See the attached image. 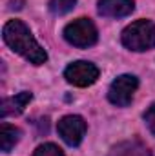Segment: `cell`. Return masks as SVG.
<instances>
[{"label":"cell","instance_id":"ba28073f","mask_svg":"<svg viewBox=\"0 0 155 156\" xmlns=\"http://www.w3.org/2000/svg\"><path fill=\"white\" fill-rule=\"evenodd\" d=\"M135 9L133 0H99V13L110 18H122L131 15Z\"/></svg>","mask_w":155,"mask_h":156},{"label":"cell","instance_id":"9c48e42d","mask_svg":"<svg viewBox=\"0 0 155 156\" xmlns=\"http://www.w3.org/2000/svg\"><path fill=\"white\" fill-rule=\"evenodd\" d=\"M108 156H152L150 149L139 140H128L115 145Z\"/></svg>","mask_w":155,"mask_h":156},{"label":"cell","instance_id":"30bf717a","mask_svg":"<svg viewBox=\"0 0 155 156\" xmlns=\"http://www.w3.org/2000/svg\"><path fill=\"white\" fill-rule=\"evenodd\" d=\"M20 129H17L15 125L9 123H2L0 125V149L2 153H9L20 140Z\"/></svg>","mask_w":155,"mask_h":156},{"label":"cell","instance_id":"6da1fadb","mask_svg":"<svg viewBox=\"0 0 155 156\" xmlns=\"http://www.w3.org/2000/svg\"><path fill=\"white\" fill-rule=\"evenodd\" d=\"M2 37H4V42L9 45V49H13L20 56H24L33 66H42L47 62V53L35 40L29 27L24 22H20V20L7 22L2 29Z\"/></svg>","mask_w":155,"mask_h":156},{"label":"cell","instance_id":"4fadbf2b","mask_svg":"<svg viewBox=\"0 0 155 156\" xmlns=\"http://www.w3.org/2000/svg\"><path fill=\"white\" fill-rule=\"evenodd\" d=\"M144 122H146L148 129L152 131V134H155V104H152V105L146 109V113H144Z\"/></svg>","mask_w":155,"mask_h":156},{"label":"cell","instance_id":"7a4b0ae2","mask_svg":"<svg viewBox=\"0 0 155 156\" xmlns=\"http://www.w3.org/2000/svg\"><path fill=\"white\" fill-rule=\"evenodd\" d=\"M120 40L130 51H150L155 47V24L152 20H137L122 31Z\"/></svg>","mask_w":155,"mask_h":156},{"label":"cell","instance_id":"3957f363","mask_svg":"<svg viewBox=\"0 0 155 156\" xmlns=\"http://www.w3.org/2000/svg\"><path fill=\"white\" fill-rule=\"evenodd\" d=\"M64 38L68 44H71L75 47L86 49V47H91L97 44L99 33H97L95 24L89 18H77L64 27Z\"/></svg>","mask_w":155,"mask_h":156},{"label":"cell","instance_id":"52a82bcc","mask_svg":"<svg viewBox=\"0 0 155 156\" xmlns=\"http://www.w3.org/2000/svg\"><path fill=\"white\" fill-rule=\"evenodd\" d=\"M33 100V94L29 91H22L15 96L4 98L0 104V118H7V116H17L20 113H24V109L28 107V104Z\"/></svg>","mask_w":155,"mask_h":156},{"label":"cell","instance_id":"277c9868","mask_svg":"<svg viewBox=\"0 0 155 156\" xmlns=\"http://www.w3.org/2000/svg\"><path fill=\"white\" fill-rule=\"evenodd\" d=\"M137 87H139L137 76H133V75H120V76H117L112 82V85L108 89V100L117 107H126V105L131 104Z\"/></svg>","mask_w":155,"mask_h":156},{"label":"cell","instance_id":"5b68a950","mask_svg":"<svg viewBox=\"0 0 155 156\" xmlns=\"http://www.w3.org/2000/svg\"><path fill=\"white\" fill-rule=\"evenodd\" d=\"M64 78L71 85L88 87V85H91V83L97 82V78H99V67L95 64H91V62L78 60V62H73V64H70L66 67Z\"/></svg>","mask_w":155,"mask_h":156},{"label":"cell","instance_id":"7c38bea8","mask_svg":"<svg viewBox=\"0 0 155 156\" xmlns=\"http://www.w3.org/2000/svg\"><path fill=\"white\" fill-rule=\"evenodd\" d=\"M31 156H64L62 149L55 144H42L35 149V153Z\"/></svg>","mask_w":155,"mask_h":156},{"label":"cell","instance_id":"8992f818","mask_svg":"<svg viewBox=\"0 0 155 156\" xmlns=\"http://www.w3.org/2000/svg\"><path fill=\"white\" fill-rule=\"evenodd\" d=\"M57 131L60 134V138L70 145V147H77L80 145V142L84 140L86 134V122L84 118L78 115H68V116L60 118Z\"/></svg>","mask_w":155,"mask_h":156},{"label":"cell","instance_id":"8fae6325","mask_svg":"<svg viewBox=\"0 0 155 156\" xmlns=\"http://www.w3.org/2000/svg\"><path fill=\"white\" fill-rule=\"evenodd\" d=\"M75 4H77V0H49L47 7H49V11H51L53 15L60 16V15L70 13V11L75 7Z\"/></svg>","mask_w":155,"mask_h":156}]
</instances>
